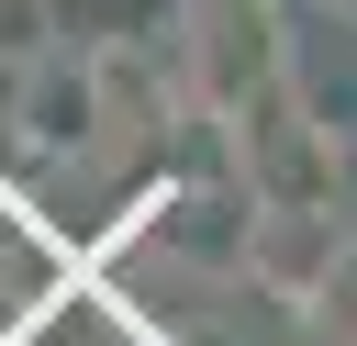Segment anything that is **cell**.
<instances>
[{
	"mask_svg": "<svg viewBox=\"0 0 357 346\" xmlns=\"http://www.w3.org/2000/svg\"><path fill=\"white\" fill-rule=\"evenodd\" d=\"M212 134H223V179L245 201H346V123L301 78L245 89L234 112H212Z\"/></svg>",
	"mask_w": 357,
	"mask_h": 346,
	"instance_id": "obj_1",
	"label": "cell"
},
{
	"mask_svg": "<svg viewBox=\"0 0 357 346\" xmlns=\"http://www.w3.org/2000/svg\"><path fill=\"white\" fill-rule=\"evenodd\" d=\"M290 0H178V22H167V67H178V100H190V123H212V112H234L245 89H268V78H290Z\"/></svg>",
	"mask_w": 357,
	"mask_h": 346,
	"instance_id": "obj_2",
	"label": "cell"
},
{
	"mask_svg": "<svg viewBox=\"0 0 357 346\" xmlns=\"http://www.w3.org/2000/svg\"><path fill=\"white\" fill-rule=\"evenodd\" d=\"M346 234H357L346 201H245V212H234V268H223V279H245V290H268V301H312L324 268L346 257Z\"/></svg>",
	"mask_w": 357,
	"mask_h": 346,
	"instance_id": "obj_3",
	"label": "cell"
},
{
	"mask_svg": "<svg viewBox=\"0 0 357 346\" xmlns=\"http://www.w3.org/2000/svg\"><path fill=\"white\" fill-rule=\"evenodd\" d=\"M178 0H56V33L67 45H167Z\"/></svg>",
	"mask_w": 357,
	"mask_h": 346,
	"instance_id": "obj_4",
	"label": "cell"
},
{
	"mask_svg": "<svg viewBox=\"0 0 357 346\" xmlns=\"http://www.w3.org/2000/svg\"><path fill=\"white\" fill-rule=\"evenodd\" d=\"M56 45V0H0V56L22 67V56H45Z\"/></svg>",
	"mask_w": 357,
	"mask_h": 346,
	"instance_id": "obj_5",
	"label": "cell"
},
{
	"mask_svg": "<svg viewBox=\"0 0 357 346\" xmlns=\"http://www.w3.org/2000/svg\"><path fill=\"white\" fill-rule=\"evenodd\" d=\"M335 346H357V324H346V335H335Z\"/></svg>",
	"mask_w": 357,
	"mask_h": 346,
	"instance_id": "obj_6",
	"label": "cell"
}]
</instances>
